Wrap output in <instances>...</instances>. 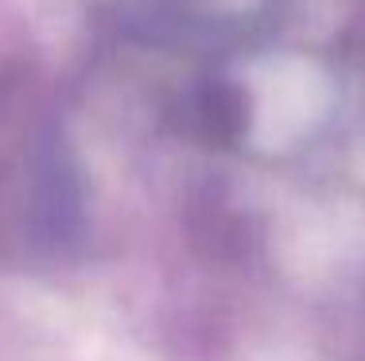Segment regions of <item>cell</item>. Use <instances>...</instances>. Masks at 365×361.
Returning <instances> with one entry per match:
<instances>
[{"instance_id": "1", "label": "cell", "mask_w": 365, "mask_h": 361, "mask_svg": "<svg viewBox=\"0 0 365 361\" xmlns=\"http://www.w3.org/2000/svg\"><path fill=\"white\" fill-rule=\"evenodd\" d=\"M202 20H214V23H230V28H241V23H253L276 0H187Z\"/></svg>"}]
</instances>
